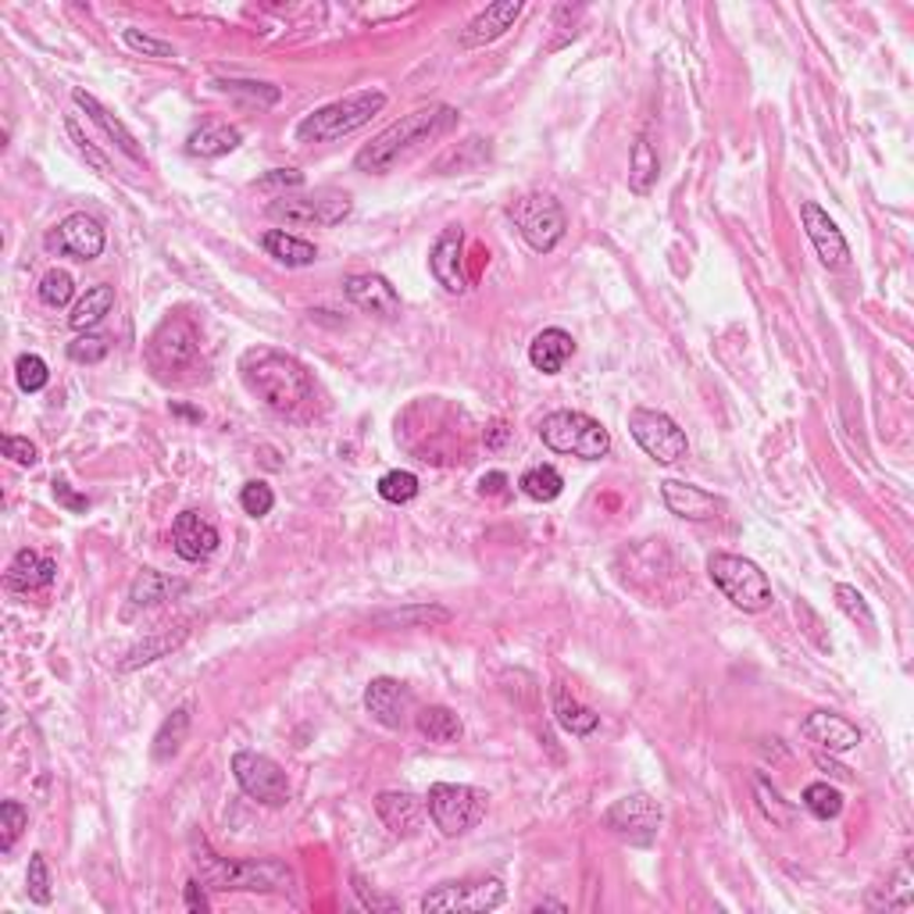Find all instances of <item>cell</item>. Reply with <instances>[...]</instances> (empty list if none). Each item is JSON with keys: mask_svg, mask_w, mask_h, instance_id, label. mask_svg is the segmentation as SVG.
I'll return each mask as SVG.
<instances>
[{"mask_svg": "<svg viewBox=\"0 0 914 914\" xmlns=\"http://www.w3.org/2000/svg\"><path fill=\"white\" fill-rule=\"evenodd\" d=\"M240 379L257 401L279 415H293L300 412L311 393H315V383H311V372L300 365L293 354L276 350V347H251L243 350L240 358Z\"/></svg>", "mask_w": 914, "mask_h": 914, "instance_id": "6da1fadb", "label": "cell"}, {"mask_svg": "<svg viewBox=\"0 0 914 914\" xmlns=\"http://www.w3.org/2000/svg\"><path fill=\"white\" fill-rule=\"evenodd\" d=\"M454 126H458V112L450 104L418 107V112L386 126L372 143H365L358 150V158H354V169L368 172V175H386L393 165H401L404 158H412L418 147L440 140V136H447Z\"/></svg>", "mask_w": 914, "mask_h": 914, "instance_id": "7a4b0ae2", "label": "cell"}, {"mask_svg": "<svg viewBox=\"0 0 914 914\" xmlns=\"http://www.w3.org/2000/svg\"><path fill=\"white\" fill-rule=\"evenodd\" d=\"M194 861H197V879L208 890H251V893H271L290 886V868L279 861H225L218 857L208 843H194Z\"/></svg>", "mask_w": 914, "mask_h": 914, "instance_id": "3957f363", "label": "cell"}, {"mask_svg": "<svg viewBox=\"0 0 914 914\" xmlns=\"http://www.w3.org/2000/svg\"><path fill=\"white\" fill-rule=\"evenodd\" d=\"M386 107V93L383 90H361L350 93L344 101H333L300 118L297 126V143H333L344 140V136L358 132L361 126H368L379 112Z\"/></svg>", "mask_w": 914, "mask_h": 914, "instance_id": "277c9868", "label": "cell"}, {"mask_svg": "<svg viewBox=\"0 0 914 914\" xmlns=\"http://www.w3.org/2000/svg\"><path fill=\"white\" fill-rule=\"evenodd\" d=\"M707 576L747 615H757V611L772 608V582L750 557L718 551L707 557Z\"/></svg>", "mask_w": 914, "mask_h": 914, "instance_id": "5b68a950", "label": "cell"}, {"mask_svg": "<svg viewBox=\"0 0 914 914\" xmlns=\"http://www.w3.org/2000/svg\"><path fill=\"white\" fill-rule=\"evenodd\" d=\"M540 440L554 454H571L582 461H600L611 450V432L582 412H554L540 421Z\"/></svg>", "mask_w": 914, "mask_h": 914, "instance_id": "8992f818", "label": "cell"}, {"mask_svg": "<svg viewBox=\"0 0 914 914\" xmlns=\"http://www.w3.org/2000/svg\"><path fill=\"white\" fill-rule=\"evenodd\" d=\"M486 808H489L486 789H475L465 783H436L429 786V797H426V811L443 836H465V832H472L486 818Z\"/></svg>", "mask_w": 914, "mask_h": 914, "instance_id": "52a82bcc", "label": "cell"}, {"mask_svg": "<svg viewBox=\"0 0 914 914\" xmlns=\"http://www.w3.org/2000/svg\"><path fill=\"white\" fill-rule=\"evenodd\" d=\"M350 208L354 204L344 189L319 186L311 194H279L268 204V215L286 225H339Z\"/></svg>", "mask_w": 914, "mask_h": 914, "instance_id": "ba28073f", "label": "cell"}, {"mask_svg": "<svg viewBox=\"0 0 914 914\" xmlns=\"http://www.w3.org/2000/svg\"><path fill=\"white\" fill-rule=\"evenodd\" d=\"M511 222L518 225V233L536 254H551L562 243L568 218L565 208L547 194H529L522 200L511 204Z\"/></svg>", "mask_w": 914, "mask_h": 914, "instance_id": "9c48e42d", "label": "cell"}, {"mask_svg": "<svg viewBox=\"0 0 914 914\" xmlns=\"http://www.w3.org/2000/svg\"><path fill=\"white\" fill-rule=\"evenodd\" d=\"M200 358V344L194 325L186 319H165L147 344V361L161 379H180V372L194 368Z\"/></svg>", "mask_w": 914, "mask_h": 914, "instance_id": "30bf717a", "label": "cell"}, {"mask_svg": "<svg viewBox=\"0 0 914 914\" xmlns=\"http://www.w3.org/2000/svg\"><path fill=\"white\" fill-rule=\"evenodd\" d=\"M629 432H633V440L644 447V454L658 461V465H675V461L690 454L686 432L675 426V418H668L664 412H658V407H633Z\"/></svg>", "mask_w": 914, "mask_h": 914, "instance_id": "8fae6325", "label": "cell"}, {"mask_svg": "<svg viewBox=\"0 0 914 914\" xmlns=\"http://www.w3.org/2000/svg\"><path fill=\"white\" fill-rule=\"evenodd\" d=\"M504 904V882L500 879H461V882H443L432 893L421 896V911L426 914H483L497 911Z\"/></svg>", "mask_w": 914, "mask_h": 914, "instance_id": "7c38bea8", "label": "cell"}, {"mask_svg": "<svg viewBox=\"0 0 914 914\" xmlns=\"http://www.w3.org/2000/svg\"><path fill=\"white\" fill-rule=\"evenodd\" d=\"M233 779L251 800L265 803V808H282L290 800V779L271 757L257 754V750H236L233 754Z\"/></svg>", "mask_w": 914, "mask_h": 914, "instance_id": "4fadbf2b", "label": "cell"}, {"mask_svg": "<svg viewBox=\"0 0 914 914\" xmlns=\"http://www.w3.org/2000/svg\"><path fill=\"white\" fill-rule=\"evenodd\" d=\"M604 825L625 843L650 847V843L658 840V829H661V803L653 797H647V794H629V797L615 800L604 811Z\"/></svg>", "mask_w": 914, "mask_h": 914, "instance_id": "5bb4252c", "label": "cell"}, {"mask_svg": "<svg viewBox=\"0 0 914 914\" xmlns=\"http://www.w3.org/2000/svg\"><path fill=\"white\" fill-rule=\"evenodd\" d=\"M365 707L368 715H372L379 726L386 729H404L407 718L415 715V693L404 686L401 679H390V675H379L368 682L365 690Z\"/></svg>", "mask_w": 914, "mask_h": 914, "instance_id": "9a60e30c", "label": "cell"}, {"mask_svg": "<svg viewBox=\"0 0 914 914\" xmlns=\"http://www.w3.org/2000/svg\"><path fill=\"white\" fill-rule=\"evenodd\" d=\"M104 225L90 215H68L65 222L47 236V251L68 254L76 262H93L104 254Z\"/></svg>", "mask_w": 914, "mask_h": 914, "instance_id": "2e32d148", "label": "cell"}, {"mask_svg": "<svg viewBox=\"0 0 914 914\" xmlns=\"http://www.w3.org/2000/svg\"><path fill=\"white\" fill-rule=\"evenodd\" d=\"M432 279L443 286L447 293H468V271H465V233L458 225H450L436 240L429 254Z\"/></svg>", "mask_w": 914, "mask_h": 914, "instance_id": "e0dca14e", "label": "cell"}, {"mask_svg": "<svg viewBox=\"0 0 914 914\" xmlns=\"http://www.w3.org/2000/svg\"><path fill=\"white\" fill-rule=\"evenodd\" d=\"M800 218H803V229H808V240L814 243V254L822 257V265L825 268H847L851 265V247H847V240H843V233L836 229V222L818 208L814 200H803V208H800Z\"/></svg>", "mask_w": 914, "mask_h": 914, "instance_id": "ac0fdd59", "label": "cell"}, {"mask_svg": "<svg viewBox=\"0 0 914 914\" xmlns=\"http://www.w3.org/2000/svg\"><path fill=\"white\" fill-rule=\"evenodd\" d=\"M661 500L664 508L686 518V522H711L721 511H726V500L707 494V489L693 486V483H679V479H664L661 483Z\"/></svg>", "mask_w": 914, "mask_h": 914, "instance_id": "d6986e66", "label": "cell"}, {"mask_svg": "<svg viewBox=\"0 0 914 914\" xmlns=\"http://www.w3.org/2000/svg\"><path fill=\"white\" fill-rule=\"evenodd\" d=\"M344 293L354 308L368 311V315H379V319H393L401 311V297L397 290L383 279L375 276V271H358V276H347L344 279Z\"/></svg>", "mask_w": 914, "mask_h": 914, "instance_id": "ffe728a7", "label": "cell"}, {"mask_svg": "<svg viewBox=\"0 0 914 914\" xmlns=\"http://www.w3.org/2000/svg\"><path fill=\"white\" fill-rule=\"evenodd\" d=\"M803 740L814 743L818 750H829V754H847L857 743H861V732H857L854 721H847L836 711H811L803 718Z\"/></svg>", "mask_w": 914, "mask_h": 914, "instance_id": "44dd1931", "label": "cell"}, {"mask_svg": "<svg viewBox=\"0 0 914 914\" xmlns=\"http://www.w3.org/2000/svg\"><path fill=\"white\" fill-rule=\"evenodd\" d=\"M172 547L183 562H204L218 551V529L200 511H183L172 525Z\"/></svg>", "mask_w": 914, "mask_h": 914, "instance_id": "7402d4cb", "label": "cell"}, {"mask_svg": "<svg viewBox=\"0 0 914 914\" xmlns=\"http://www.w3.org/2000/svg\"><path fill=\"white\" fill-rule=\"evenodd\" d=\"M522 11H525L522 0H497V4H489V8L483 11V15H475V19L465 25V33H461V44H465V47L494 44V39H500L504 33L511 30Z\"/></svg>", "mask_w": 914, "mask_h": 914, "instance_id": "603a6c76", "label": "cell"}, {"mask_svg": "<svg viewBox=\"0 0 914 914\" xmlns=\"http://www.w3.org/2000/svg\"><path fill=\"white\" fill-rule=\"evenodd\" d=\"M375 811L383 818V825L393 832V836H415L421 825V800L412 794H397V789H386L375 800Z\"/></svg>", "mask_w": 914, "mask_h": 914, "instance_id": "cb8c5ba5", "label": "cell"}, {"mask_svg": "<svg viewBox=\"0 0 914 914\" xmlns=\"http://www.w3.org/2000/svg\"><path fill=\"white\" fill-rule=\"evenodd\" d=\"M54 576H58V565L50 557H39L36 551H19L8 568V586L15 593H39L54 582Z\"/></svg>", "mask_w": 914, "mask_h": 914, "instance_id": "d4e9b609", "label": "cell"}, {"mask_svg": "<svg viewBox=\"0 0 914 914\" xmlns=\"http://www.w3.org/2000/svg\"><path fill=\"white\" fill-rule=\"evenodd\" d=\"M571 354H576V339H571L565 329H543L529 344V361L543 375H557V372H562Z\"/></svg>", "mask_w": 914, "mask_h": 914, "instance_id": "484cf974", "label": "cell"}, {"mask_svg": "<svg viewBox=\"0 0 914 914\" xmlns=\"http://www.w3.org/2000/svg\"><path fill=\"white\" fill-rule=\"evenodd\" d=\"M72 101H76V107H83V112H86L93 122H97V126L104 129V136H107V140H112V143L122 150V154H129L132 161H140V158H143V154H140V143H136V136H132L126 126H122V122H118L112 112H107V107H104L97 97H93V93H86V90H76V93H72Z\"/></svg>", "mask_w": 914, "mask_h": 914, "instance_id": "4316f807", "label": "cell"}, {"mask_svg": "<svg viewBox=\"0 0 914 914\" xmlns=\"http://www.w3.org/2000/svg\"><path fill=\"white\" fill-rule=\"evenodd\" d=\"M240 143H243V132L236 126H229V122H204L200 129L189 132L186 150L197 158H222V154H233Z\"/></svg>", "mask_w": 914, "mask_h": 914, "instance_id": "83f0119b", "label": "cell"}, {"mask_svg": "<svg viewBox=\"0 0 914 914\" xmlns=\"http://www.w3.org/2000/svg\"><path fill=\"white\" fill-rule=\"evenodd\" d=\"M262 243H265L268 257H276V262L286 265V268L315 265V257H319L315 243H308V240H300V236H293V233H286V229H268Z\"/></svg>", "mask_w": 914, "mask_h": 914, "instance_id": "f1b7e54d", "label": "cell"}, {"mask_svg": "<svg viewBox=\"0 0 914 914\" xmlns=\"http://www.w3.org/2000/svg\"><path fill=\"white\" fill-rule=\"evenodd\" d=\"M183 590H186V582L165 576V571L143 568L132 582L129 600H132V608H154V604H165V600H172L175 593H183Z\"/></svg>", "mask_w": 914, "mask_h": 914, "instance_id": "f546056e", "label": "cell"}, {"mask_svg": "<svg viewBox=\"0 0 914 914\" xmlns=\"http://www.w3.org/2000/svg\"><path fill=\"white\" fill-rule=\"evenodd\" d=\"M415 726L418 732L426 736L429 743H454L461 740V718L450 711L443 704H432V707H421L415 711Z\"/></svg>", "mask_w": 914, "mask_h": 914, "instance_id": "4dcf8cb0", "label": "cell"}, {"mask_svg": "<svg viewBox=\"0 0 914 914\" xmlns=\"http://www.w3.org/2000/svg\"><path fill=\"white\" fill-rule=\"evenodd\" d=\"M554 715H557V726H562L565 732H571V736H590L600 726V715L593 711V707L579 704L568 690L554 693Z\"/></svg>", "mask_w": 914, "mask_h": 914, "instance_id": "1f68e13d", "label": "cell"}, {"mask_svg": "<svg viewBox=\"0 0 914 914\" xmlns=\"http://www.w3.org/2000/svg\"><path fill=\"white\" fill-rule=\"evenodd\" d=\"M115 308V290L112 286H90V290L83 293V300H79V304L72 308V329H79V333H90L93 325H97L107 311Z\"/></svg>", "mask_w": 914, "mask_h": 914, "instance_id": "d6a6232c", "label": "cell"}, {"mask_svg": "<svg viewBox=\"0 0 914 914\" xmlns=\"http://www.w3.org/2000/svg\"><path fill=\"white\" fill-rule=\"evenodd\" d=\"M186 736H189V707H175L154 736V761H172L183 750Z\"/></svg>", "mask_w": 914, "mask_h": 914, "instance_id": "836d02e7", "label": "cell"}, {"mask_svg": "<svg viewBox=\"0 0 914 914\" xmlns=\"http://www.w3.org/2000/svg\"><path fill=\"white\" fill-rule=\"evenodd\" d=\"M447 622H450V611L447 608H429V604L386 611V615L375 618V625H390V629H432V625H447Z\"/></svg>", "mask_w": 914, "mask_h": 914, "instance_id": "e575fe53", "label": "cell"}, {"mask_svg": "<svg viewBox=\"0 0 914 914\" xmlns=\"http://www.w3.org/2000/svg\"><path fill=\"white\" fill-rule=\"evenodd\" d=\"M754 797H757V808H761V814L768 818L772 825H779V829H794V822H797V811L789 808V803L783 800V794L779 789H775L765 775H754Z\"/></svg>", "mask_w": 914, "mask_h": 914, "instance_id": "d590c367", "label": "cell"}, {"mask_svg": "<svg viewBox=\"0 0 914 914\" xmlns=\"http://www.w3.org/2000/svg\"><path fill=\"white\" fill-rule=\"evenodd\" d=\"M658 183V154L647 136H639L633 143V158H629V186L633 194H650V186Z\"/></svg>", "mask_w": 914, "mask_h": 914, "instance_id": "8d00e7d4", "label": "cell"}, {"mask_svg": "<svg viewBox=\"0 0 914 914\" xmlns=\"http://www.w3.org/2000/svg\"><path fill=\"white\" fill-rule=\"evenodd\" d=\"M518 486H522V494L532 497V500H540V504H551L562 497V489H565V479H562V472L551 468V465H536V468H529L522 479H518Z\"/></svg>", "mask_w": 914, "mask_h": 914, "instance_id": "74e56055", "label": "cell"}, {"mask_svg": "<svg viewBox=\"0 0 914 914\" xmlns=\"http://www.w3.org/2000/svg\"><path fill=\"white\" fill-rule=\"evenodd\" d=\"M803 808H808L818 822H829V818H840L843 794L829 783H811L808 789H803Z\"/></svg>", "mask_w": 914, "mask_h": 914, "instance_id": "f35d334b", "label": "cell"}, {"mask_svg": "<svg viewBox=\"0 0 914 914\" xmlns=\"http://www.w3.org/2000/svg\"><path fill=\"white\" fill-rule=\"evenodd\" d=\"M186 639V629H180V633H165V636H154V639H147V644H140V647H132L129 650V658L122 661V672H132V668H140V664H150V661H158V658H165L169 650H175Z\"/></svg>", "mask_w": 914, "mask_h": 914, "instance_id": "ab89813d", "label": "cell"}, {"mask_svg": "<svg viewBox=\"0 0 914 914\" xmlns=\"http://www.w3.org/2000/svg\"><path fill=\"white\" fill-rule=\"evenodd\" d=\"M379 497L386 504H407L418 497V475L404 472V468H393L386 472L383 479H379Z\"/></svg>", "mask_w": 914, "mask_h": 914, "instance_id": "60d3db41", "label": "cell"}, {"mask_svg": "<svg viewBox=\"0 0 914 914\" xmlns=\"http://www.w3.org/2000/svg\"><path fill=\"white\" fill-rule=\"evenodd\" d=\"M25 825H30V811H25L19 800L0 803V851L8 854L11 847H15Z\"/></svg>", "mask_w": 914, "mask_h": 914, "instance_id": "b9f144b4", "label": "cell"}, {"mask_svg": "<svg viewBox=\"0 0 914 914\" xmlns=\"http://www.w3.org/2000/svg\"><path fill=\"white\" fill-rule=\"evenodd\" d=\"M836 604H840V611L843 615H847L851 622H857L861 625V629H876V615H871V608H868V600L861 597L854 590V586H847V582H840L836 586Z\"/></svg>", "mask_w": 914, "mask_h": 914, "instance_id": "7bdbcfd3", "label": "cell"}, {"mask_svg": "<svg viewBox=\"0 0 914 914\" xmlns=\"http://www.w3.org/2000/svg\"><path fill=\"white\" fill-rule=\"evenodd\" d=\"M72 293H76V282L61 268H54L39 279V300H44L47 308H65L68 300H72Z\"/></svg>", "mask_w": 914, "mask_h": 914, "instance_id": "ee69618b", "label": "cell"}, {"mask_svg": "<svg viewBox=\"0 0 914 914\" xmlns=\"http://www.w3.org/2000/svg\"><path fill=\"white\" fill-rule=\"evenodd\" d=\"M15 379H19V386L22 393H39L47 386V361L44 358H36V354H22V358L15 361Z\"/></svg>", "mask_w": 914, "mask_h": 914, "instance_id": "f6af8a7d", "label": "cell"}, {"mask_svg": "<svg viewBox=\"0 0 914 914\" xmlns=\"http://www.w3.org/2000/svg\"><path fill=\"white\" fill-rule=\"evenodd\" d=\"M107 339L97 336V333H83V336H76L72 344H68V358L79 361V365H97L107 358Z\"/></svg>", "mask_w": 914, "mask_h": 914, "instance_id": "bcb514c9", "label": "cell"}, {"mask_svg": "<svg viewBox=\"0 0 914 914\" xmlns=\"http://www.w3.org/2000/svg\"><path fill=\"white\" fill-rule=\"evenodd\" d=\"M240 508L251 518H265L271 508H276V494H271L268 483H247L240 489Z\"/></svg>", "mask_w": 914, "mask_h": 914, "instance_id": "7dc6e473", "label": "cell"}, {"mask_svg": "<svg viewBox=\"0 0 914 914\" xmlns=\"http://www.w3.org/2000/svg\"><path fill=\"white\" fill-rule=\"evenodd\" d=\"M25 890H30L33 904H50V871L44 854H33L30 857V871H25Z\"/></svg>", "mask_w": 914, "mask_h": 914, "instance_id": "c3c4849f", "label": "cell"}, {"mask_svg": "<svg viewBox=\"0 0 914 914\" xmlns=\"http://www.w3.org/2000/svg\"><path fill=\"white\" fill-rule=\"evenodd\" d=\"M126 44H129L136 54H147V58H175L172 44H161V39L147 36V33H140V30H126Z\"/></svg>", "mask_w": 914, "mask_h": 914, "instance_id": "681fc988", "label": "cell"}, {"mask_svg": "<svg viewBox=\"0 0 914 914\" xmlns=\"http://www.w3.org/2000/svg\"><path fill=\"white\" fill-rule=\"evenodd\" d=\"M0 447H4V458H11V461H15V465H22V468H33L36 461H39L36 447H33L30 440H22V436H4V440H0Z\"/></svg>", "mask_w": 914, "mask_h": 914, "instance_id": "f907efd6", "label": "cell"}, {"mask_svg": "<svg viewBox=\"0 0 914 914\" xmlns=\"http://www.w3.org/2000/svg\"><path fill=\"white\" fill-rule=\"evenodd\" d=\"M354 890H358L361 904H365L368 911H401V900H393V896H379L375 890H368L361 876H354Z\"/></svg>", "mask_w": 914, "mask_h": 914, "instance_id": "816d5d0a", "label": "cell"}, {"mask_svg": "<svg viewBox=\"0 0 914 914\" xmlns=\"http://www.w3.org/2000/svg\"><path fill=\"white\" fill-rule=\"evenodd\" d=\"M225 93H247V97H257V101H265V104H276L279 101V90H271L265 83H218Z\"/></svg>", "mask_w": 914, "mask_h": 914, "instance_id": "f5cc1de1", "label": "cell"}, {"mask_svg": "<svg viewBox=\"0 0 914 914\" xmlns=\"http://www.w3.org/2000/svg\"><path fill=\"white\" fill-rule=\"evenodd\" d=\"M208 886H204L200 879H189L186 882V911H208Z\"/></svg>", "mask_w": 914, "mask_h": 914, "instance_id": "db71d44e", "label": "cell"}, {"mask_svg": "<svg viewBox=\"0 0 914 914\" xmlns=\"http://www.w3.org/2000/svg\"><path fill=\"white\" fill-rule=\"evenodd\" d=\"M262 186H286V189H297V186H304V175L293 172V169H279V172H271L262 180Z\"/></svg>", "mask_w": 914, "mask_h": 914, "instance_id": "11a10c76", "label": "cell"}, {"mask_svg": "<svg viewBox=\"0 0 914 914\" xmlns=\"http://www.w3.org/2000/svg\"><path fill=\"white\" fill-rule=\"evenodd\" d=\"M54 497L65 500L72 511H86V497H72V494H68V486H65L61 479H54Z\"/></svg>", "mask_w": 914, "mask_h": 914, "instance_id": "9f6ffc18", "label": "cell"}, {"mask_svg": "<svg viewBox=\"0 0 914 914\" xmlns=\"http://www.w3.org/2000/svg\"><path fill=\"white\" fill-rule=\"evenodd\" d=\"M504 486H508V475H504V472H489V475H483L479 494H489V497H494V494H500Z\"/></svg>", "mask_w": 914, "mask_h": 914, "instance_id": "6f0895ef", "label": "cell"}, {"mask_svg": "<svg viewBox=\"0 0 914 914\" xmlns=\"http://www.w3.org/2000/svg\"><path fill=\"white\" fill-rule=\"evenodd\" d=\"M532 911H565L562 900H540V904H532Z\"/></svg>", "mask_w": 914, "mask_h": 914, "instance_id": "680465c9", "label": "cell"}]
</instances>
